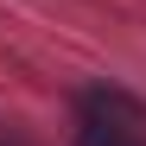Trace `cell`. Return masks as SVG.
Returning a JSON list of instances; mask_svg holds the SVG:
<instances>
[{
    "mask_svg": "<svg viewBox=\"0 0 146 146\" xmlns=\"http://www.w3.org/2000/svg\"><path fill=\"white\" fill-rule=\"evenodd\" d=\"M146 108H133L127 95L114 89H89L83 95V127H76V146H146Z\"/></svg>",
    "mask_w": 146,
    "mask_h": 146,
    "instance_id": "6da1fadb",
    "label": "cell"
},
{
    "mask_svg": "<svg viewBox=\"0 0 146 146\" xmlns=\"http://www.w3.org/2000/svg\"><path fill=\"white\" fill-rule=\"evenodd\" d=\"M0 146H13V140H0Z\"/></svg>",
    "mask_w": 146,
    "mask_h": 146,
    "instance_id": "7a4b0ae2",
    "label": "cell"
}]
</instances>
